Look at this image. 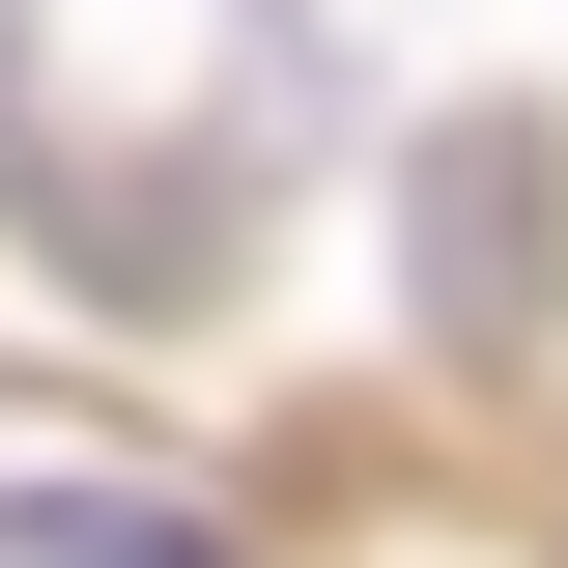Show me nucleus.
Returning <instances> with one entry per match:
<instances>
[{
	"mask_svg": "<svg viewBox=\"0 0 568 568\" xmlns=\"http://www.w3.org/2000/svg\"><path fill=\"white\" fill-rule=\"evenodd\" d=\"M0 568H227V540L142 511V484H0Z\"/></svg>",
	"mask_w": 568,
	"mask_h": 568,
	"instance_id": "f257e3e1",
	"label": "nucleus"
}]
</instances>
